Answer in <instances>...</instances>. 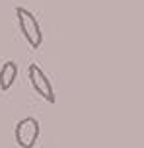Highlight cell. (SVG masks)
Instances as JSON below:
<instances>
[{
    "label": "cell",
    "mask_w": 144,
    "mask_h": 148,
    "mask_svg": "<svg viewBox=\"0 0 144 148\" xmlns=\"http://www.w3.org/2000/svg\"><path fill=\"white\" fill-rule=\"evenodd\" d=\"M16 18H18V25H20V31H22L23 39L29 43L31 49H37L43 43V33H41V27H39L35 16L31 14L27 8L18 6L16 8Z\"/></svg>",
    "instance_id": "cell-1"
},
{
    "label": "cell",
    "mask_w": 144,
    "mask_h": 148,
    "mask_svg": "<svg viewBox=\"0 0 144 148\" xmlns=\"http://www.w3.org/2000/svg\"><path fill=\"white\" fill-rule=\"evenodd\" d=\"M39 134H41V127H39V121L35 117H23L22 121H18L14 131L16 142L20 148H33Z\"/></svg>",
    "instance_id": "cell-2"
},
{
    "label": "cell",
    "mask_w": 144,
    "mask_h": 148,
    "mask_svg": "<svg viewBox=\"0 0 144 148\" xmlns=\"http://www.w3.org/2000/svg\"><path fill=\"white\" fill-rule=\"evenodd\" d=\"M29 82H31V86H33V90H35L45 101H49V103H55V101H57L53 86H51L49 78L45 76V72L41 70L39 64H31L29 66Z\"/></svg>",
    "instance_id": "cell-3"
},
{
    "label": "cell",
    "mask_w": 144,
    "mask_h": 148,
    "mask_svg": "<svg viewBox=\"0 0 144 148\" xmlns=\"http://www.w3.org/2000/svg\"><path fill=\"white\" fill-rule=\"evenodd\" d=\"M16 76H18V64L14 60H6L0 68V90L8 92L16 82Z\"/></svg>",
    "instance_id": "cell-4"
}]
</instances>
